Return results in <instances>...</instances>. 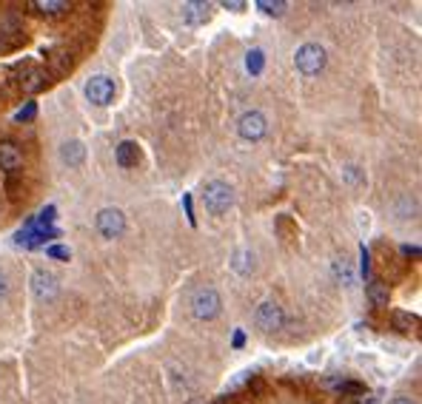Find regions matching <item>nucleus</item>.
I'll return each instance as SVG.
<instances>
[{
	"instance_id": "9d476101",
	"label": "nucleus",
	"mask_w": 422,
	"mask_h": 404,
	"mask_svg": "<svg viewBox=\"0 0 422 404\" xmlns=\"http://www.w3.org/2000/svg\"><path fill=\"white\" fill-rule=\"evenodd\" d=\"M183 20L189 26H203L211 20V6L208 4H183Z\"/></svg>"
},
{
	"instance_id": "c85d7f7f",
	"label": "nucleus",
	"mask_w": 422,
	"mask_h": 404,
	"mask_svg": "<svg viewBox=\"0 0 422 404\" xmlns=\"http://www.w3.org/2000/svg\"><path fill=\"white\" fill-rule=\"evenodd\" d=\"M405 256H419V248H405Z\"/></svg>"
},
{
	"instance_id": "4be33fe9",
	"label": "nucleus",
	"mask_w": 422,
	"mask_h": 404,
	"mask_svg": "<svg viewBox=\"0 0 422 404\" xmlns=\"http://www.w3.org/2000/svg\"><path fill=\"white\" fill-rule=\"evenodd\" d=\"M46 253H49L52 259H69V256H72V253H69V248H63V245H52Z\"/></svg>"
},
{
	"instance_id": "f3484780",
	"label": "nucleus",
	"mask_w": 422,
	"mask_h": 404,
	"mask_svg": "<svg viewBox=\"0 0 422 404\" xmlns=\"http://www.w3.org/2000/svg\"><path fill=\"white\" fill-rule=\"evenodd\" d=\"M391 325H394V330H400V333H411V330H416L419 319L414 316V313H402V310H397V313H394V319H391Z\"/></svg>"
},
{
	"instance_id": "f8f14e48",
	"label": "nucleus",
	"mask_w": 422,
	"mask_h": 404,
	"mask_svg": "<svg viewBox=\"0 0 422 404\" xmlns=\"http://www.w3.org/2000/svg\"><path fill=\"white\" fill-rule=\"evenodd\" d=\"M140 162V151H137V143L132 140H125L117 146V165L120 168H135Z\"/></svg>"
},
{
	"instance_id": "2eb2a0df",
	"label": "nucleus",
	"mask_w": 422,
	"mask_h": 404,
	"mask_svg": "<svg viewBox=\"0 0 422 404\" xmlns=\"http://www.w3.org/2000/svg\"><path fill=\"white\" fill-rule=\"evenodd\" d=\"M254 253H251L248 248H243V251H237L234 253V262H231V267H234V271L240 274V277H248L251 271H254Z\"/></svg>"
},
{
	"instance_id": "f03ea898",
	"label": "nucleus",
	"mask_w": 422,
	"mask_h": 404,
	"mask_svg": "<svg viewBox=\"0 0 422 404\" xmlns=\"http://www.w3.org/2000/svg\"><path fill=\"white\" fill-rule=\"evenodd\" d=\"M223 310V296L215 291V288H200L194 291L191 296V316L200 319V322H211L217 319Z\"/></svg>"
},
{
	"instance_id": "20e7f679",
	"label": "nucleus",
	"mask_w": 422,
	"mask_h": 404,
	"mask_svg": "<svg viewBox=\"0 0 422 404\" xmlns=\"http://www.w3.org/2000/svg\"><path fill=\"white\" fill-rule=\"evenodd\" d=\"M237 134L245 143H260L266 134H268V120L263 111H245L237 120Z\"/></svg>"
},
{
	"instance_id": "6e6552de",
	"label": "nucleus",
	"mask_w": 422,
	"mask_h": 404,
	"mask_svg": "<svg viewBox=\"0 0 422 404\" xmlns=\"http://www.w3.org/2000/svg\"><path fill=\"white\" fill-rule=\"evenodd\" d=\"M86 97L95 103V106H109L114 100V80L106 77V74H95L89 83H86Z\"/></svg>"
},
{
	"instance_id": "cd10ccee",
	"label": "nucleus",
	"mask_w": 422,
	"mask_h": 404,
	"mask_svg": "<svg viewBox=\"0 0 422 404\" xmlns=\"http://www.w3.org/2000/svg\"><path fill=\"white\" fill-rule=\"evenodd\" d=\"M240 344H243V330L234 333V347H240Z\"/></svg>"
},
{
	"instance_id": "a211bd4d",
	"label": "nucleus",
	"mask_w": 422,
	"mask_h": 404,
	"mask_svg": "<svg viewBox=\"0 0 422 404\" xmlns=\"http://www.w3.org/2000/svg\"><path fill=\"white\" fill-rule=\"evenodd\" d=\"M257 9L266 12V15H271V18H283L285 9H288V4H285V0H260Z\"/></svg>"
},
{
	"instance_id": "423d86ee",
	"label": "nucleus",
	"mask_w": 422,
	"mask_h": 404,
	"mask_svg": "<svg viewBox=\"0 0 422 404\" xmlns=\"http://www.w3.org/2000/svg\"><path fill=\"white\" fill-rule=\"evenodd\" d=\"M95 225H97V234L103 239H120L123 231H125V216H123L120 208H103L95 216Z\"/></svg>"
},
{
	"instance_id": "f257e3e1",
	"label": "nucleus",
	"mask_w": 422,
	"mask_h": 404,
	"mask_svg": "<svg viewBox=\"0 0 422 404\" xmlns=\"http://www.w3.org/2000/svg\"><path fill=\"white\" fill-rule=\"evenodd\" d=\"M203 205L208 214H226L231 205H234V188L226 183V179H208L203 186Z\"/></svg>"
},
{
	"instance_id": "7ed1b4c3",
	"label": "nucleus",
	"mask_w": 422,
	"mask_h": 404,
	"mask_svg": "<svg viewBox=\"0 0 422 404\" xmlns=\"http://www.w3.org/2000/svg\"><path fill=\"white\" fill-rule=\"evenodd\" d=\"M325 60H328V55H325L322 46H317V43H306V46H300V49H297V57H294V63H297L300 74H306V77L320 74V71L325 69Z\"/></svg>"
},
{
	"instance_id": "0eeeda50",
	"label": "nucleus",
	"mask_w": 422,
	"mask_h": 404,
	"mask_svg": "<svg viewBox=\"0 0 422 404\" xmlns=\"http://www.w3.org/2000/svg\"><path fill=\"white\" fill-rule=\"evenodd\" d=\"M60 285H57V277L52 271H46V267H40V271L32 274V293L40 299V302H52L57 296Z\"/></svg>"
},
{
	"instance_id": "39448f33",
	"label": "nucleus",
	"mask_w": 422,
	"mask_h": 404,
	"mask_svg": "<svg viewBox=\"0 0 422 404\" xmlns=\"http://www.w3.org/2000/svg\"><path fill=\"white\" fill-rule=\"evenodd\" d=\"M254 325H257L263 333L283 330V325H285V310H283L274 299H266V302H260V307H257V313H254Z\"/></svg>"
},
{
	"instance_id": "5701e85b",
	"label": "nucleus",
	"mask_w": 422,
	"mask_h": 404,
	"mask_svg": "<svg viewBox=\"0 0 422 404\" xmlns=\"http://www.w3.org/2000/svg\"><path fill=\"white\" fill-rule=\"evenodd\" d=\"M223 9H231V12H240V9H245V4H243V0H223Z\"/></svg>"
},
{
	"instance_id": "dca6fc26",
	"label": "nucleus",
	"mask_w": 422,
	"mask_h": 404,
	"mask_svg": "<svg viewBox=\"0 0 422 404\" xmlns=\"http://www.w3.org/2000/svg\"><path fill=\"white\" fill-rule=\"evenodd\" d=\"M32 9H37L40 15H63V12H69L72 6L66 4V0H34Z\"/></svg>"
},
{
	"instance_id": "b1692460",
	"label": "nucleus",
	"mask_w": 422,
	"mask_h": 404,
	"mask_svg": "<svg viewBox=\"0 0 422 404\" xmlns=\"http://www.w3.org/2000/svg\"><path fill=\"white\" fill-rule=\"evenodd\" d=\"M6 293H9V277L0 271V299H6Z\"/></svg>"
},
{
	"instance_id": "4468645a",
	"label": "nucleus",
	"mask_w": 422,
	"mask_h": 404,
	"mask_svg": "<svg viewBox=\"0 0 422 404\" xmlns=\"http://www.w3.org/2000/svg\"><path fill=\"white\" fill-rule=\"evenodd\" d=\"M388 299H391V293H388V285H386V282H379V279L368 282V302H371L374 307H388Z\"/></svg>"
},
{
	"instance_id": "a878e982",
	"label": "nucleus",
	"mask_w": 422,
	"mask_h": 404,
	"mask_svg": "<svg viewBox=\"0 0 422 404\" xmlns=\"http://www.w3.org/2000/svg\"><path fill=\"white\" fill-rule=\"evenodd\" d=\"M362 277H368V251L362 248Z\"/></svg>"
},
{
	"instance_id": "bb28decb",
	"label": "nucleus",
	"mask_w": 422,
	"mask_h": 404,
	"mask_svg": "<svg viewBox=\"0 0 422 404\" xmlns=\"http://www.w3.org/2000/svg\"><path fill=\"white\" fill-rule=\"evenodd\" d=\"M388 404H414L411 398H405V396H400V398H394V401H388Z\"/></svg>"
},
{
	"instance_id": "1a4fd4ad",
	"label": "nucleus",
	"mask_w": 422,
	"mask_h": 404,
	"mask_svg": "<svg viewBox=\"0 0 422 404\" xmlns=\"http://www.w3.org/2000/svg\"><path fill=\"white\" fill-rule=\"evenodd\" d=\"M23 165V154L18 148V143L4 140L0 143V171H18Z\"/></svg>"
},
{
	"instance_id": "6ab92c4d",
	"label": "nucleus",
	"mask_w": 422,
	"mask_h": 404,
	"mask_svg": "<svg viewBox=\"0 0 422 404\" xmlns=\"http://www.w3.org/2000/svg\"><path fill=\"white\" fill-rule=\"evenodd\" d=\"M263 60H266V57H263L260 49H251V52H248V60H245L248 71H251V74H260V71H263Z\"/></svg>"
},
{
	"instance_id": "ddd939ff",
	"label": "nucleus",
	"mask_w": 422,
	"mask_h": 404,
	"mask_svg": "<svg viewBox=\"0 0 422 404\" xmlns=\"http://www.w3.org/2000/svg\"><path fill=\"white\" fill-rule=\"evenodd\" d=\"M49 83V74L46 71H40V69H32V71H26L23 74V80H20V88L26 95H34V92H40Z\"/></svg>"
},
{
	"instance_id": "412c9836",
	"label": "nucleus",
	"mask_w": 422,
	"mask_h": 404,
	"mask_svg": "<svg viewBox=\"0 0 422 404\" xmlns=\"http://www.w3.org/2000/svg\"><path fill=\"white\" fill-rule=\"evenodd\" d=\"M34 114H37V106H34V103H26V109H20V111L15 114V120H18V123H29V120H34Z\"/></svg>"
},
{
	"instance_id": "9b49d317",
	"label": "nucleus",
	"mask_w": 422,
	"mask_h": 404,
	"mask_svg": "<svg viewBox=\"0 0 422 404\" xmlns=\"http://www.w3.org/2000/svg\"><path fill=\"white\" fill-rule=\"evenodd\" d=\"M60 160H63L66 165H72V168L83 165V160H86V146H83L80 140L63 143V146H60Z\"/></svg>"
},
{
	"instance_id": "aec40b11",
	"label": "nucleus",
	"mask_w": 422,
	"mask_h": 404,
	"mask_svg": "<svg viewBox=\"0 0 422 404\" xmlns=\"http://www.w3.org/2000/svg\"><path fill=\"white\" fill-rule=\"evenodd\" d=\"M334 274H336V279H343L346 285H351L354 282V274H351V267H348V262L343 259V262H334Z\"/></svg>"
},
{
	"instance_id": "393cba45",
	"label": "nucleus",
	"mask_w": 422,
	"mask_h": 404,
	"mask_svg": "<svg viewBox=\"0 0 422 404\" xmlns=\"http://www.w3.org/2000/svg\"><path fill=\"white\" fill-rule=\"evenodd\" d=\"M343 390H346V393H362L365 387H362V384H354V382H348V384H343Z\"/></svg>"
}]
</instances>
